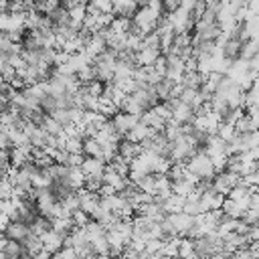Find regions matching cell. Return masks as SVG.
Masks as SVG:
<instances>
[{
	"instance_id": "1",
	"label": "cell",
	"mask_w": 259,
	"mask_h": 259,
	"mask_svg": "<svg viewBox=\"0 0 259 259\" xmlns=\"http://www.w3.org/2000/svg\"><path fill=\"white\" fill-rule=\"evenodd\" d=\"M186 168L198 178V180H212L217 170L214 164L210 160V156L204 150H196L188 160H186Z\"/></svg>"
},
{
	"instance_id": "2",
	"label": "cell",
	"mask_w": 259,
	"mask_h": 259,
	"mask_svg": "<svg viewBox=\"0 0 259 259\" xmlns=\"http://www.w3.org/2000/svg\"><path fill=\"white\" fill-rule=\"evenodd\" d=\"M164 18H166V14H162L160 10H156L152 6H142L136 10L132 20L142 30V34H150V32H156V28L162 24Z\"/></svg>"
},
{
	"instance_id": "3",
	"label": "cell",
	"mask_w": 259,
	"mask_h": 259,
	"mask_svg": "<svg viewBox=\"0 0 259 259\" xmlns=\"http://www.w3.org/2000/svg\"><path fill=\"white\" fill-rule=\"evenodd\" d=\"M241 182V176L237 172H231V170H223V172H217L214 178H212V188L221 194H229L237 184Z\"/></svg>"
},
{
	"instance_id": "4",
	"label": "cell",
	"mask_w": 259,
	"mask_h": 259,
	"mask_svg": "<svg viewBox=\"0 0 259 259\" xmlns=\"http://www.w3.org/2000/svg\"><path fill=\"white\" fill-rule=\"evenodd\" d=\"M109 119H111L113 127H115L123 138H125V134H127V132H130V130L140 121V117H138V115L127 113V111H123V109H119V111H117L113 117H109Z\"/></svg>"
},
{
	"instance_id": "5",
	"label": "cell",
	"mask_w": 259,
	"mask_h": 259,
	"mask_svg": "<svg viewBox=\"0 0 259 259\" xmlns=\"http://www.w3.org/2000/svg\"><path fill=\"white\" fill-rule=\"evenodd\" d=\"M30 227L20 223V221H8V225L4 227V237L6 239H12V241H24L28 235H30Z\"/></svg>"
},
{
	"instance_id": "6",
	"label": "cell",
	"mask_w": 259,
	"mask_h": 259,
	"mask_svg": "<svg viewBox=\"0 0 259 259\" xmlns=\"http://www.w3.org/2000/svg\"><path fill=\"white\" fill-rule=\"evenodd\" d=\"M223 202H225V194H221V192H217L212 186L208 188V190H204V192H200V204H202V208H204V212H208V210H217V208H221L223 206Z\"/></svg>"
},
{
	"instance_id": "7",
	"label": "cell",
	"mask_w": 259,
	"mask_h": 259,
	"mask_svg": "<svg viewBox=\"0 0 259 259\" xmlns=\"http://www.w3.org/2000/svg\"><path fill=\"white\" fill-rule=\"evenodd\" d=\"M99 202H101V194H99V192H89V190H85V188L79 190V208L85 210L89 217H91L93 210L99 206Z\"/></svg>"
},
{
	"instance_id": "8",
	"label": "cell",
	"mask_w": 259,
	"mask_h": 259,
	"mask_svg": "<svg viewBox=\"0 0 259 259\" xmlns=\"http://www.w3.org/2000/svg\"><path fill=\"white\" fill-rule=\"evenodd\" d=\"M136 55H138L140 67H152L164 53H162V49H156V47H140V51H136Z\"/></svg>"
},
{
	"instance_id": "9",
	"label": "cell",
	"mask_w": 259,
	"mask_h": 259,
	"mask_svg": "<svg viewBox=\"0 0 259 259\" xmlns=\"http://www.w3.org/2000/svg\"><path fill=\"white\" fill-rule=\"evenodd\" d=\"M103 182H105V184H109V186H113V188L119 192V190L130 182V178H127L125 174L117 172L113 166H109V164H107V166H105V172H103Z\"/></svg>"
},
{
	"instance_id": "10",
	"label": "cell",
	"mask_w": 259,
	"mask_h": 259,
	"mask_svg": "<svg viewBox=\"0 0 259 259\" xmlns=\"http://www.w3.org/2000/svg\"><path fill=\"white\" fill-rule=\"evenodd\" d=\"M140 152H142V146H140V144L130 142L127 138H121V142H119V146H117V156H119L123 162L130 164Z\"/></svg>"
},
{
	"instance_id": "11",
	"label": "cell",
	"mask_w": 259,
	"mask_h": 259,
	"mask_svg": "<svg viewBox=\"0 0 259 259\" xmlns=\"http://www.w3.org/2000/svg\"><path fill=\"white\" fill-rule=\"evenodd\" d=\"M40 241H42V247L49 251V253H57V251H61L63 247H65V237L63 235H59L57 231H47L42 237H40Z\"/></svg>"
},
{
	"instance_id": "12",
	"label": "cell",
	"mask_w": 259,
	"mask_h": 259,
	"mask_svg": "<svg viewBox=\"0 0 259 259\" xmlns=\"http://www.w3.org/2000/svg\"><path fill=\"white\" fill-rule=\"evenodd\" d=\"M107 162L101 158H93V156H85V162L81 164L85 176H103Z\"/></svg>"
},
{
	"instance_id": "13",
	"label": "cell",
	"mask_w": 259,
	"mask_h": 259,
	"mask_svg": "<svg viewBox=\"0 0 259 259\" xmlns=\"http://www.w3.org/2000/svg\"><path fill=\"white\" fill-rule=\"evenodd\" d=\"M150 132H152V130H150V127H148V125H146V123L140 119V121H138V123H136V125H134V127H132L127 134H125V138H127L130 142L142 144V142H144V140L150 136Z\"/></svg>"
},
{
	"instance_id": "14",
	"label": "cell",
	"mask_w": 259,
	"mask_h": 259,
	"mask_svg": "<svg viewBox=\"0 0 259 259\" xmlns=\"http://www.w3.org/2000/svg\"><path fill=\"white\" fill-rule=\"evenodd\" d=\"M178 259H198L196 251H194V239L180 237V241H178Z\"/></svg>"
},
{
	"instance_id": "15",
	"label": "cell",
	"mask_w": 259,
	"mask_h": 259,
	"mask_svg": "<svg viewBox=\"0 0 259 259\" xmlns=\"http://www.w3.org/2000/svg\"><path fill=\"white\" fill-rule=\"evenodd\" d=\"M2 253H4V259H22V255H24L26 251H24V247H22V243H20V241L6 239Z\"/></svg>"
},
{
	"instance_id": "16",
	"label": "cell",
	"mask_w": 259,
	"mask_h": 259,
	"mask_svg": "<svg viewBox=\"0 0 259 259\" xmlns=\"http://www.w3.org/2000/svg\"><path fill=\"white\" fill-rule=\"evenodd\" d=\"M202 81H204V75L200 73V71H186L184 73V77H182V81H180V85L182 87H186V89H200V85H202Z\"/></svg>"
},
{
	"instance_id": "17",
	"label": "cell",
	"mask_w": 259,
	"mask_h": 259,
	"mask_svg": "<svg viewBox=\"0 0 259 259\" xmlns=\"http://www.w3.org/2000/svg\"><path fill=\"white\" fill-rule=\"evenodd\" d=\"M140 119H142L150 130H164V127H166V119H164V117H160L154 109H148Z\"/></svg>"
},
{
	"instance_id": "18",
	"label": "cell",
	"mask_w": 259,
	"mask_h": 259,
	"mask_svg": "<svg viewBox=\"0 0 259 259\" xmlns=\"http://www.w3.org/2000/svg\"><path fill=\"white\" fill-rule=\"evenodd\" d=\"M184 200H186L184 196H180V194H174V192H172L168 198H164V200H162V206H164V210H166L168 214H170V212H180V210L184 208Z\"/></svg>"
},
{
	"instance_id": "19",
	"label": "cell",
	"mask_w": 259,
	"mask_h": 259,
	"mask_svg": "<svg viewBox=\"0 0 259 259\" xmlns=\"http://www.w3.org/2000/svg\"><path fill=\"white\" fill-rule=\"evenodd\" d=\"M83 154H85V156H93V158H101L103 146H101L93 136H89V138L83 140ZM101 160H103V158H101Z\"/></svg>"
},
{
	"instance_id": "20",
	"label": "cell",
	"mask_w": 259,
	"mask_h": 259,
	"mask_svg": "<svg viewBox=\"0 0 259 259\" xmlns=\"http://www.w3.org/2000/svg\"><path fill=\"white\" fill-rule=\"evenodd\" d=\"M235 134H237L235 123H231V121H221V125H219V130H217V136H219V138H223L225 142H229Z\"/></svg>"
},
{
	"instance_id": "21",
	"label": "cell",
	"mask_w": 259,
	"mask_h": 259,
	"mask_svg": "<svg viewBox=\"0 0 259 259\" xmlns=\"http://www.w3.org/2000/svg\"><path fill=\"white\" fill-rule=\"evenodd\" d=\"M77 79H79L81 85H85V83H89V81H95L97 77H95L93 63H91V65H85L83 69H79V71H77Z\"/></svg>"
},
{
	"instance_id": "22",
	"label": "cell",
	"mask_w": 259,
	"mask_h": 259,
	"mask_svg": "<svg viewBox=\"0 0 259 259\" xmlns=\"http://www.w3.org/2000/svg\"><path fill=\"white\" fill-rule=\"evenodd\" d=\"M103 186V176H85V184L83 188L89 192H99Z\"/></svg>"
},
{
	"instance_id": "23",
	"label": "cell",
	"mask_w": 259,
	"mask_h": 259,
	"mask_svg": "<svg viewBox=\"0 0 259 259\" xmlns=\"http://www.w3.org/2000/svg\"><path fill=\"white\" fill-rule=\"evenodd\" d=\"M71 221H73V225H75V227H81V229H83V227L91 221V217H89L85 210L77 208V210H73V212H71Z\"/></svg>"
},
{
	"instance_id": "24",
	"label": "cell",
	"mask_w": 259,
	"mask_h": 259,
	"mask_svg": "<svg viewBox=\"0 0 259 259\" xmlns=\"http://www.w3.org/2000/svg\"><path fill=\"white\" fill-rule=\"evenodd\" d=\"M65 150L67 152H83V138L79 136H69L67 144H65Z\"/></svg>"
},
{
	"instance_id": "25",
	"label": "cell",
	"mask_w": 259,
	"mask_h": 259,
	"mask_svg": "<svg viewBox=\"0 0 259 259\" xmlns=\"http://www.w3.org/2000/svg\"><path fill=\"white\" fill-rule=\"evenodd\" d=\"M160 2H162V12H164V14L176 12V10L180 8V4H182V0H160Z\"/></svg>"
},
{
	"instance_id": "26",
	"label": "cell",
	"mask_w": 259,
	"mask_h": 259,
	"mask_svg": "<svg viewBox=\"0 0 259 259\" xmlns=\"http://www.w3.org/2000/svg\"><path fill=\"white\" fill-rule=\"evenodd\" d=\"M83 162H85V154L83 152H69L67 166H81Z\"/></svg>"
},
{
	"instance_id": "27",
	"label": "cell",
	"mask_w": 259,
	"mask_h": 259,
	"mask_svg": "<svg viewBox=\"0 0 259 259\" xmlns=\"http://www.w3.org/2000/svg\"><path fill=\"white\" fill-rule=\"evenodd\" d=\"M136 2H138V6L142 8V6H150V4L154 2V0H136Z\"/></svg>"
},
{
	"instance_id": "28",
	"label": "cell",
	"mask_w": 259,
	"mask_h": 259,
	"mask_svg": "<svg viewBox=\"0 0 259 259\" xmlns=\"http://www.w3.org/2000/svg\"><path fill=\"white\" fill-rule=\"evenodd\" d=\"M0 259H4V253H2V251H0Z\"/></svg>"
}]
</instances>
